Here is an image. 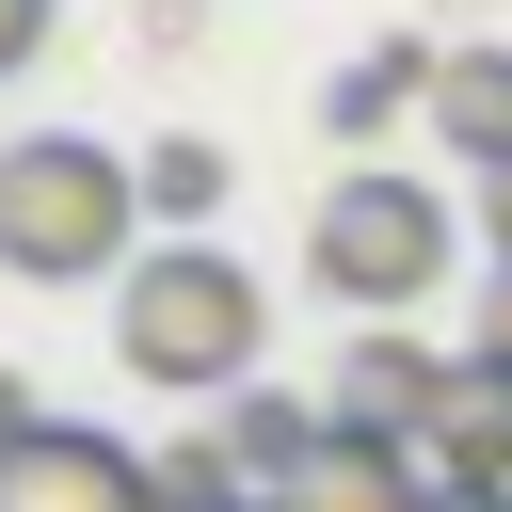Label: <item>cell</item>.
Wrapping results in <instances>:
<instances>
[{
  "label": "cell",
  "instance_id": "obj_2",
  "mask_svg": "<svg viewBox=\"0 0 512 512\" xmlns=\"http://www.w3.org/2000/svg\"><path fill=\"white\" fill-rule=\"evenodd\" d=\"M128 256H144V160H112L96 128L0 144V272L80 288V272H128Z\"/></svg>",
  "mask_w": 512,
  "mask_h": 512
},
{
  "label": "cell",
  "instance_id": "obj_5",
  "mask_svg": "<svg viewBox=\"0 0 512 512\" xmlns=\"http://www.w3.org/2000/svg\"><path fill=\"white\" fill-rule=\"evenodd\" d=\"M416 496H432L416 432H352V416H336V432H320V448L272 480V512H416Z\"/></svg>",
  "mask_w": 512,
  "mask_h": 512
},
{
  "label": "cell",
  "instance_id": "obj_18",
  "mask_svg": "<svg viewBox=\"0 0 512 512\" xmlns=\"http://www.w3.org/2000/svg\"><path fill=\"white\" fill-rule=\"evenodd\" d=\"M240 512H272V496H240Z\"/></svg>",
  "mask_w": 512,
  "mask_h": 512
},
{
  "label": "cell",
  "instance_id": "obj_14",
  "mask_svg": "<svg viewBox=\"0 0 512 512\" xmlns=\"http://www.w3.org/2000/svg\"><path fill=\"white\" fill-rule=\"evenodd\" d=\"M32 48H48V0H0V80H16Z\"/></svg>",
  "mask_w": 512,
  "mask_h": 512
},
{
  "label": "cell",
  "instance_id": "obj_3",
  "mask_svg": "<svg viewBox=\"0 0 512 512\" xmlns=\"http://www.w3.org/2000/svg\"><path fill=\"white\" fill-rule=\"evenodd\" d=\"M304 256H320V288L352 320H416V288L448 272V192L432 176H336L320 224H304Z\"/></svg>",
  "mask_w": 512,
  "mask_h": 512
},
{
  "label": "cell",
  "instance_id": "obj_6",
  "mask_svg": "<svg viewBox=\"0 0 512 512\" xmlns=\"http://www.w3.org/2000/svg\"><path fill=\"white\" fill-rule=\"evenodd\" d=\"M448 368H464V352H432L416 320H368V336L336 352V416H352V432H416V416L448 400Z\"/></svg>",
  "mask_w": 512,
  "mask_h": 512
},
{
  "label": "cell",
  "instance_id": "obj_13",
  "mask_svg": "<svg viewBox=\"0 0 512 512\" xmlns=\"http://www.w3.org/2000/svg\"><path fill=\"white\" fill-rule=\"evenodd\" d=\"M480 352H496V368H512V256H496V272H480Z\"/></svg>",
  "mask_w": 512,
  "mask_h": 512
},
{
  "label": "cell",
  "instance_id": "obj_12",
  "mask_svg": "<svg viewBox=\"0 0 512 512\" xmlns=\"http://www.w3.org/2000/svg\"><path fill=\"white\" fill-rule=\"evenodd\" d=\"M160 496H176V512H240V496H256V464H240L224 432H176V448H160Z\"/></svg>",
  "mask_w": 512,
  "mask_h": 512
},
{
  "label": "cell",
  "instance_id": "obj_8",
  "mask_svg": "<svg viewBox=\"0 0 512 512\" xmlns=\"http://www.w3.org/2000/svg\"><path fill=\"white\" fill-rule=\"evenodd\" d=\"M416 128H432L448 160H480V176H496V160H512V48H448V64H432V112H416Z\"/></svg>",
  "mask_w": 512,
  "mask_h": 512
},
{
  "label": "cell",
  "instance_id": "obj_15",
  "mask_svg": "<svg viewBox=\"0 0 512 512\" xmlns=\"http://www.w3.org/2000/svg\"><path fill=\"white\" fill-rule=\"evenodd\" d=\"M32 432H48V416H32V384H16V368H0V464H16V448H32Z\"/></svg>",
  "mask_w": 512,
  "mask_h": 512
},
{
  "label": "cell",
  "instance_id": "obj_11",
  "mask_svg": "<svg viewBox=\"0 0 512 512\" xmlns=\"http://www.w3.org/2000/svg\"><path fill=\"white\" fill-rule=\"evenodd\" d=\"M320 432H336V416H304V400H256V384H240V416H224V448L256 464V496H272V480H288V464H304Z\"/></svg>",
  "mask_w": 512,
  "mask_h": 512
},
{
  "label": "cell",
  "instance_id": "obj_9",
  "mask_svg": "<svg viewBox=\"0 0 512 512\" xmlns=\"http://www.w3.org/2000/svg\"><path fill=\"white\" fill-rule=\"evenodd\" d=\"M432 64H448V48H416V32H384V48H368V64L336 80V96H320V128H336V144H384L400 112H432Z\"/></svg>",
  "mask_w": 512,
  "mask_h": 512
},
{
  "label": "cell",
  "instance_id": "obj_1",
  "mask_svg": "<svg viewBox=\"0 0 512 512\" xmlns=\"http://www.w3.org/2000/svg\"><path fill=\"white\" fill-rule=\"evenodd\" d=\"M256 352H272V304H256L240 256H208V240L128 256V288H112V368H128V384L224 400V384H256Z\"/></svg>",
  "mask_w": 512,
  "mask_h": 512
},
{
  "label": "cell",
  "instance_id": "obj_4",
  "mask_svg": "<svg viewBox=\"0 0 512 512\" xmlns=\"http://www.w3.org/2000/svg\"><path fill=\"white\" fill-rule=\"evenodd\" d=\"M0 512H176V496H160V464H128L112 432H64V416H48V432L0 464Z\"/></svg>",
  "mask_w": 512,
  "mask_h": 512
},
{
  "label": "cell",
  "instance_id": "obj_10",
  "mask_svg": "<svg viewBox=\"0 0 512 512\" xmlns=\"http://www.w3.org/2000/svg\"><path fill=\"white\" fill-rule=\"evenodd\" d=\"M208 208H224V144H144V224H176V240H192Z\"/></svg>",
  "mask_w": 512,
  "mask_h": 512
},
{
  "label": "cell",
  "instance_id": "obj_7",
  "mask_svg": "<svg viewBox=\"0 0 512 512\" xmlns=\"http://www.w3.org/2000/svg\"><path fill=\"white\" fill-rule=\"evenodd\" d=\"M416 464H432V480L512 496V368H496V352H464V368H448V400L416 416Z\"/></svg>",
  "mask_w": 512,
  "mask_h": 512
},
{
  "label": "cell",
  "instance_id": "obj_17",
  "mask_svg": "<svg viewBox=\"0 0 512 512\" xmlns=\"http://www.w3.org/2000/svg\"><path fill=\"white\" fill-rule=\"evenodd\" d=\"M416 512H512V496H480V480H432V496H416Z\"/></svg>",
  "mask_w": 512,
  "mask_h": 512
},
{
  "label": "cell",
  "instance_id": "obj_16",
  "mask_svg": "<svg viewBox=\"0 0 512 512\" xmlns=\"http://www.w3.org/2000/svg\"><path fill=\"white\" fill-rule=\"evenodd\" d=\"M480 240H496V256H512V160H496V176H480Z\"/></svg>",
  "mask_w": 512,
  "mask_h": 512
}]
</instances>
